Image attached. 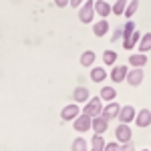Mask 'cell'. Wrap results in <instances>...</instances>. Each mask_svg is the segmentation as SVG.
I'll use <instances>...</instances> for the list:
<instances>
[{"label": "cell", "instance_id": "17", "mask_svg": "<svg viewBox=\"0 0 151 151\" xmlns=\"http://www.w3.org/2000/svg\"><path fill=\"white\" fill-rule=\"evenodd\" d=\"M105 137L101 135V133H95L93 139H91V149L89 151H105Z\"/></svg>", "mask_w": 151, "mask_h": 151}, {"label": "cell", "instance_id": "29", "mask_svg": "<svg viewBox=\"0 0 151 151\" xmlns=\"http://www.w3.org/2000/svg\"><path fill=\"white\" fill-rule=\"evenodd\" d=\"M70 0H55V4H57L58 8H65V6H69Z\"/></svg>", "mask_w": 151, "mask_h": 151}, {"label": "cell", "instance_id": "24", "mask_svg": "<svg viewBox=\"0 0 151 151\" xmlns=\"http://www.w3.org/2000/svg\"><path fill=\"white\" fill-rule=\"evenodd\" d=\"M127 2H129V0H117L115 4H111V8H113V14H117V16L125 14V8H127Z\"/></svg>", "mask_w": 151, "mask_h": 151}, {"label": "cell", "instance_id": "16", "mask_svg": "<svg viewBox=\"0 0 151 151\" xmlns=\"http://www.w3.org/2000/svg\"><path fill=\"white\" fill-rule=\"evenodd\" d=\"M109 32V20L107 18H101V20H97L93 26V35L95 36H105Z\"/></svg>", "mask_w": 151, "mask_h": 151}, {"label": "cell", "instance_id": "13", "mask_svg": "<svg viewBox=\"0 0 151 151\" xmlns=\"http://www.w3.org/2000/svg\"><path fill=\"white\" fill-rule=\"evenodd\" d=\"M119 109H121V107H119V103L109 101V103H107V107H103V113H101V115H103L105 119H109V121H111V119H115V117L119 115Z\"/></svg>", "mask_w": 151, "mask_h": 151}, {"label": "cell", "instance_id": "3", "mask_svg": "<svg viewBox=\"0 0 151 151\" xmlns=\"http://www.w3.org/2000/svg\"><path fill=\"white\" fill-rule=\"evenodd\" d=\"M73 127H75V131H79V133H87L89 129H93V117L81 113V115L73 121Z\"/></svg>", "mask_w": 151, "mask_h": 151}, {"label": "cell", "instance_id": "11", "mask_svg": "<svg viewBox=\"0 0 151 151\" xmlns=\"http://www.w3.org/2000/svg\"><path fill=\"white\" fill-rule=\"evenodd\" d=\"M95 12H97L101 18H107L109 14H113V8H111V4H109L107 0H97V2H95Z\"/></svg>", "mask_w": 151, "mask_h": 151}, {"label": "cell", "instance_id": "23", "mask_svg": "<svg viewBox=\"0 0 151 151\" xmlns=\"http://www.w3.org/2000/svg\"><path fill=\"white\" fill-rule=\"evenodd\" d=\"M137 10H139V0H129L127 8H125V16H127V18H133Z\"/></svg>", "mask_w": 151, "mask_h": 151}, {"label": "cell", "instance_id": "8", "mask_svg": "<svg viewBox=\"0 0 151 151\" xmlns=\"http://www.w3.org/2000/svg\"><path fill=\"white\" fill-rule=\"evenodd\" d=\"M135 125L139 129H145L151 125V111L149 109H141L137 111V115H135Z\"/></svg>", "mask_w": 151, "mask_h": 151}, {"label": "cell", "instance_id": "10", "mask_svg": "<svg viewBox=\"0 0 151 151\" xmlns=\"http://www.w3.org/2000/svg\"><path fill=\"white\" fill-rule=\"evenodd\" d=\"M89 99H91V91H89L87 87H77V89L73 91V101H75V103L81 105V103H87Z\"/></svg>", "mask_w": 151, "mask_h": 151}, {"label": "cell", "instance_id": "1", "mask_svg": "<svg viewBox=\"0 0 151 151\" xmlns=\"http://www.w3.org/2000/svg\"><path fill=\"white\" fill-rule=\"evenodd\" d=\"M83 113L89 117H97L103 113V99L101 97H91L87 103H85V107H83Z\"/></svg>", "mask_w": 151, "mask_h": 151}, {"label": "cell", "instance_id": "7", "mask_svg": "<svg viewBox=\"0 0 151 151\" xmlns=\"http://www.w3.org/2000/svg\"><path fill=\"white\" fill-rule=\"evenodd\" d=\"M135 107H131V105H125V107H121L119 109V115L117 119L121 121V123H131V121H135Z\"/></svg>", "mask_w": 151, "mask_h": 151}, {"label": "cell", "instance_id": "19", "mask_svg": "<svg viewBox=\"0 0 151 151\" xmlns=\"http://www.w3.org/2000/svg\"><path fill=\"white\" fill-rule=\"evenodd\" d=\"M89 149H91V145H87L85 137H77L70 145V151H89Z\"/></svg>", "mask_w": 151, "mask_h": 151}, {"label": "cell", "instance_id": "21", "mask_svg": "<svg viewBox=\"0 0 151 151\" xmlns=\"http://www.w3.org/2000/svg\"><path fill=\"white\" fill-rule=\"evenodd\" d=\"M95 58H97V57H95L93 50H85V52L81 55V65H83V67H93Z\"/></svg>", "mask_w": 151, "mask_h": 151}, {"label": "cell", "instance_id": "9", "mask_svg": "<svg viewBox=\"0 0 151 151\" xmlns=\"http://www.w3.org/2000/svg\"><path fill=\"white\" fill-rule=\"evenodd\" d=\"M139 40H141V32L135 28L129 36H123V48H125V50H133L135 45H139Z\"/></svg>", "mask_w": 151, "mask_h": 151}, {"label": "cell", "instance_id": "25", "mask_svg": "<svg viewBox=\"0 0 151 151\" xmlns=\"http://www.w3.org/2000/svg\"><path fill=\"white\" fill-rule=\"evenodd\" d=\"M103 63L107 65V67H113L117 63V52L115 50H105L103 52Z\"/></svg>", "mask_w": 151, "mask_h": 151}, {"label": "cell", "instance_id": "20", "mask_svg": "<svg viewBox=\"0 0 151 151\" xmlns=\"http://www.w3.org/2000/svg\"><path fill=\"white\" fill-rule=\"evenodd\" d=\"M151 50V32H145L141 35V40H139V52H149Z\"/></svg>", "mask_w": 151, "mask_h": 151}, {"label": "cell", "instance_id": "18", "mask_svg": "<svg viewBox=\"0 0 151 151\" xmlns=\"http://www.w3.org/2000/svg\"><path fill=\"white\" fill-rule=\"evenodd\" d=\"M107 79V70L103 67H93L91 69V81L93 83H105Z\"/></svg>", "mask_w": 151, "mask_h": 151}, {"label": "cell", "instance_id": "22", "mask_svg": "<svg viewBox=\"0 0 151 151\" xmlns=\"http://www.w3.org/2000/svg\"><path fill=\"white\" fill-rule=\"evenodd\" d=\"M103 101H115V97H117V91L113 89V87H103L101 89V95H99Z\"/></svg>", "mask_w": 151, "mask_h": 151}, {"label": "cell", "instance_id": "15", "mask_svg": "<svg viewBox=\"0 0 151 151\" xmlns=\"http://www.w3.org/2000/svg\"><path fill=\"white\" fill-rule=\"evenodd\" d=\"M129 65L143 69V67L147 65V55H145V52H135V55H131V57H129Z\"/></svg>", "mask_w": 151, "mask_h": 151}, {"label": "cell", "instance_id": "28", "mask_svg": "<svg viewBox=\"0 0 151 151\" xmlns=\"http://www.w3.org/2000/svg\"><path fill=\"white\" fill-rule=\"evenodd\" d=\"M119 38H123V28H117L115 32H113V36H111V40H113V42H117Z\"/></svg>", "mask_w": 151, "mask_h": 151}, {"label": "cell", "instance_id": "30", "mask_svg": "<svg viewBox=\"0 0 151 151\" xmlns=\"http://www.w3.org/2000/svg\"><path fill=\"white\" fill-rule=\"evenodd\" d=\"M83 2H85V0H70L69 4H70V6H73V8H77V6H81Z\"/></svg>", "mask_w": 151, "mask_h": 151}, {"label": "cell", "instance_id": "12", "mask_svg": "<svg viewBox=\"0 0 151 151\" xmlns=\"http://www.w3.org/2000/svg\"><path fill=\"white\" fill-rule=\"evenodd\" d=\"M107 129H109V119H105L103 115L93 117V131H95V133L105 135V131H107Z\"/></svg>", "mask_w": 151, "mask_h": 151}, {"label": "cell", "instance_id": "2", "mask_svg": "<svg viewBox=\"0 0 151 151\" xmlns=\"http://www.w3.org/2000/svg\"><path fill=\"white\" fill-rule=\"evenodd\" d=\"M95 2L93 0H85L81 4V8H79V20H81L83 24H89L91 20L95 18Z\"/></svg>", "mask_w": 151, "mask_h": 151}, {"label": "cell", "instance_id": "31", "mask_svg": "<svg viewBox=\"0 0 151 151\" xmlns=\"http://www.w3.org/2000/svg\"><path fill=\"white\" fill-rule=\"evenodd\" d=\"M121 151H133V147H131L129 143H125V147H123V149H121Z\"/></svg>", "mask_w": 151, "mask_h": 151}, {"label": "cell", "instance_id": "26", "mask_svg": "<svg viewBox=\"0 0 151 151\" xmlns=\"http://www.w3.org/2000/svg\"><path fill=\"white\" fill-rule=\"evenodd\" d=\"M121 149H123V147H121L119 141H111V143L105 145V151H121Z\"/></svg>", "mask_w": 151, "mask_h": 151}, {"label": "cell", "instance_id": "6", "mask_svg": "<svg viewBox=\"0 0 151 151\" xmlns=\"http://www.w3.org/2000/svg\"><path fill=\"white\" fill-rule=\"evenodd\" d=\"M143 69H139V67H133V69H129L127 73V85H131V87H139L141 83H143Z\"/></svg>", "mask_w": 151, "mask_h": 151}, {"label": "cell", "instance_id": "14", "mask_svg": "<svg viewBox=\"0 0 151 151\" xmlns=\"http://www.w3.org/2000/svg\"><path fill=\"white\" fill-rule=\"evenodd\" d=\"M127 73H129L127 67L119 65V67H115V69L111 70V81L113 83H123L125 79H127Z\"/></svg>", "mask_w": 151, "mask_h": 151}, {"label": "cell", "instance_id": "27", "mask_svg": "<svg viewBox=\"0 0 151 151\" xmlns=\"http://www.w3.org/2000/svg\"><path fill=\"white\" fill-rule=\"evenodd\" d=\"M133 30H135V24H133V20H127V22H125V26H123V36H129Z\"/></svg>", "mask_w": 151, "mask_h": 151}, {"label": "cell", "instance_id": "4", "mask_svg": "<svg viewBox=\"0 0 151 151\" xmlns=\"http://www.w3.org/2000/svg\"><path fill=\"white\" fill-rule=\"evenodd\" d=\"M81 113H83V109L79 107V103H73V105L63 107V111H60V119H63V121H75Z\"/></svg>", "mask_w": 151, "mask_h": 151}, {"label": "cell", "instance_id": "32", "mask_svg": "<svg viewBox=\"0 0 151 151\" xmlns=\"http://www.w3.org/2000/svg\"><path fill=\"white\" fill-rule=\"evenodd\" d=\"M141 151H151V149H141Z\"/></svg>", "mask_w": 151, "mask_h": 151}, {"label": "cell", "instance_id": "5", "mask_svg": "<svg viewBox=\"0 0 151 151\" xmlns=\"http://www.w3.org/2000/svg\"><path fill=\"white\" fill-rule=\"evenodd\" d=\"M115 137H117V141H119L121 145H125V143H131V137H133V133H131V127H129V123H121V125L115 129Z\"/></svg>", "mask_w": 151, "mask_h": 151}]
</instances>
